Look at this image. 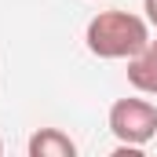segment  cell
<instances>
[{"label": "cell", "mask_w": 157, "mask_h": 157, "mask_svg": "<svg viewBox=\"0 0 157 157\" xmlns=\"http://www.w3.org/2000/svg\"><path fill=\"white\" fill-rule=\"evenodd\" d=\"M84 44L95 59H135L150 44V22L135 11H99L84 29Z\"/></svg>", "instance_id": "obj_1"}, {"label": "cell", "mask_w": 157, "mask_h": 157, "mask_svg": "<svg viewBox=\"0 0 157 157\" xmlns=\"http://www.w3.org/2000/svg\"><path fill=\"white\" fill-rule=\"evenodd\" d=\"M110 132L121 143L117 154H139L157 139V106L150 99H117L110 106Z\"/></svg>", "instance_id": "obj_2"}, {"label": "cell", "mask_w": 157, "mask_h": 157, "mask_svg": "<svg viewBox=\"0 0 157 157\" xmlns=\"http://www.w3.org/2000/svg\"><path fill=\"white\" fill-rule=\"evenodd\" d=\"M29 157H77V143L62 128H37L26 143Z\"/></svg>", "instance_id": "obj_3"}, {"label": "cell", "mask_w": 157, "mask_h": 157, "mask_svg": "<svg viewBox=\"0 0 157 157\" xmlns=\"http://www.w3.org/2000/svg\"><path fill=\"white\" fill-rule=\"evenodd\" d=\"M128 84L143 95H157V40H150L135 59H128Z\"/></svg>", "instance_id": "obj_4"}, {"label": "cell", "mask_w": 157, "mask_h": 157, "mask_svg": "<svg viewBox=\"0 0 157 157\" xmlns=\"http://www.w3.org/2000/svg\"><path fill=\"white\" fill-rule=\"evenodd\" d=\"M143 11H146V22L157 26V0H143Z\"/></svg>", "instance_id": "obj_5"}, {"label": "cell", "mask_w": 157, "mask_h": 157, "mask_svg": "<svg viewBox=\"0 0 157 157\" xmlns=\"http://www.w3.org/2000/svg\"><path fill=\"white\" fill-rule=\"evenodd\" d=\"M0 154H4V139H0Z\"/></svg>", "instance_id": "obj_6"}]
</instances>
